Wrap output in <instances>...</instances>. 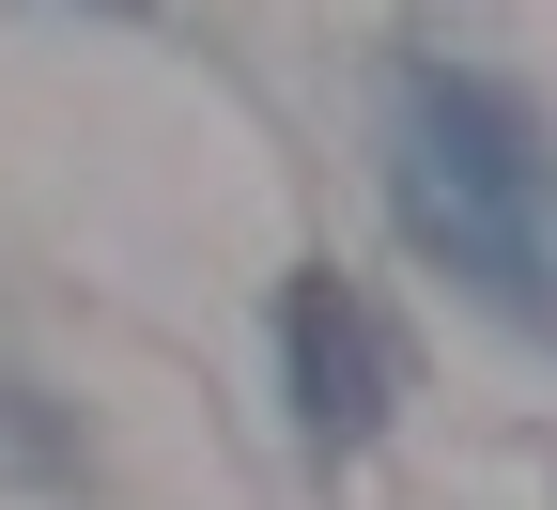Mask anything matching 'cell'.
I'll use <instances>...</instances> for the list:
<instances>
[{
    "instance_id": "1",
    "label": "cell",
    "mask_w": 557,
    "mask_h": 510,
    "mask_svg": "<svg viewBox=\"0 0 557 510\" xmlns=\"http://www.w3.org/2000/svg\"><path fill=\"white\" fill-rule=\"evenodd\" d=\"M387 186H403V233L449 278H480L496 310L557 325V139L527 124V94L418 62L403 124H387Z\"/></svg>"
},
{
    "instance_id": "2",
    "label": "cell",
    "mask_w": 557,
    "mask_h": 510,
    "mask_svg": "<svg viewBox=\"0 0 557 510\" xmlns=\"http://www.w3.org/2000/svg\"><path fill=\"white\" fill-rule=\"evenodd\" d=\"M278 356H295V418H310V449H372V418H387V340L357 310V278H295L278 295Z\"/></svg>"
}]
</instances>
